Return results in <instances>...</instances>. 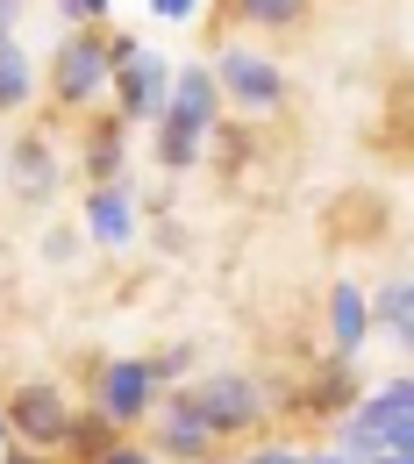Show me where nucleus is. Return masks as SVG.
<instances>
[{"mask_svg": "<svg viewBox=\"0 0 414 464\" xmlns=\"http://www.w3.org/2000/svg\"><path fill=\"white\" fill-rule=\"evenodd\" d=\"M0 158H7V121H0Z\"/></svg>", "mask_w": 414, "mask_h": 464, "instance_id": "c85d7f7f", "label": "nucleus"}, {"mask_svg": "<svg viewBox=\"0 0 414 464\" xmlns=\"http://www.w3.org/2000/svg\"><path fill=\"white\" fill-rule=\"evenodd\" d=\"M101 464H158V458H150V443H143V436H136V429H121L115 443H108V450H101Z\"/></svg>", "mask_w": 414, "mask_h": 464, "instance_id": "4be33fe9", "label": "nucleus"}, {"mask_svg": "<svg viewBox=\"0 0 414 464\" xmlns=\"http://www.w3.org/2000/svg\"><path fill=\"white\" fill-rule=\"evenodd\" d=\"M79 121V179L86 186H101V179H129V121L115 115V108H86Z\"/></svg>", "mask_w": 414, "mask_h": 464, "instance_id": "f8f14e48", "label": "nucleus"}, {"mask_svg": "<svg viewBox=\"0 0 414 464\" xmlns=\"http://www.w3.org/2000/svg\"><path fill=\"white\" fill-rule=\"evenodd\" d=\"M79 243H86V236H79V222H51L36 250H43V265H72V257H79Z\"/></svg>", "mask_w": 414, "mask_h": 464, "instance_id": "412c9836", "label": "nucleus"}, {"mask_svg": "<svg viewBox=\"0 0 414 464\" xmlns=\"http://www.w3.org/2000/svg\"><path fill=\"white\" fill-rule=\"evenodd\" d=\"M371 300H364V279H336L329 286V357H351L364 364V350H371Z\"/></svg>", "mask_w": 414, "mask_h": 464, "instance_id": "ddd939ff", "label": "nucleus"}, {"mask_svg": "<svg viewBox=\"0 0 414 464\" xmlns=\"http://www.w3.org/2000/svg\"><path fill=\"white\" fill-rule=\"evenodd\" d=\"M158 121H172V129H186V136H200V143H207V129L222 121V93H215V72H207V58L172 64V86H165V108H158Z\"/></svg>", "mask_w": 414, "mask_h": 464, "instance_id": "9b49d317", "label": "nucleus"}, {"mask_svg": "<svg viewBox=\"0 0 414 464\" xmlns=\"http://www.w3.org/2000/svg\"><path fill=\"white\" fill-rule=\"evenodd\" d=\"M158 379H150V364L143 357H101V372L86 379V401L101 407L115 429H143L150 421V407H158Z\"/></svg>", "mask_w": 414, "mask_h": 464, "instance_id": "1a4fd4ad", "label": "nucleus"}, {"mask_svg": "<svg viewBox=\"0 0 414 464\" xmlns=\"http://www.w3.org/2000/svg\"><path fill=\"white\" fill-rule=\"evenodd\" d=\"M108 7H115V0H58L64 22H108Z\"/></svg>", "mask_w": 414, "mask_h": 464, "instance_id": "b1692460", "label": "nucleus"}, {"mask_svg": "<svg viewBox=\"0 0 414 464\" xmlns=\"http://www.w3.org/2000/svg\"><path fill=\"white\" fill-rule=\"evenodd\" d=\"M236 464H307V436H250V450H236Z\"/></svg>", "mask_w": 414, "mask_h": 464, "instance_id": "6ab92c4d", "label": "nucleus"}, {"mask_svg": "<svg viewBox=\"0 0 414 464\" xmlns=\"http://www.w3.org/2000/svg\"><path fill=\"white\" fill-rule=\"evenodd\" d=\"M222 14L236 36H294L314 14V0H222Z\"/></svg>", "mask_w": 414, "mask_h": 464, "instance_id": "2eb2a0df", "label": "nucleus"}, {"mask_svg": "<svg viewBox=\"0 0 414 464\" xmlns=\"http://www.w3.org/2000/svg\"><path fill=\"white\" fill-rule=\"evenodd\" d=\"M0 172H7L14 208H51L58 186H64V158H58V143H51V129L43 121H22V136H7Z\"/></svg>", "mask_w": 414, "mask_h": 464, "instance_id": "0eeeda50", "label": "nucleus"}, {"mask_svg": "<svg viewBox=\"0 0 414 464\" xmlns=\"http://www.w3.org/2000/svg\"><path fill=\"white\" fill-rule=\"evenodd\" d=\"M329 436L351 450V458H414V379L408 372H393V379H379V386H364L336 421H329Z\"/></svg>", "mask_w": 414, "mask_h": 464, "instance_id": "f257e3e1", "label": "nucleus"}, {"mask_svg": "<svg viewBox=\"0 0 414 464\" xmlns=\"http://www.w3.org/2000/svg\"><path fill=\"white\" fill-rule=\"evenodd\" d=\"M215 93H222V115H243V121H272L286 101H294V79H286V64L272 58V51H257L250 36H229V44H215Z\"/></svg>", "mask_w": 414, "mask_h": 464, "instance_id": "7ed1b4c3", "label": "nucleus"}, {"mask_svg": "<svg viewBox=\"0 0 414 464\" xmlns=\"http://www.w3.org/2000/svg\"><path fill=\"white\" fill-rule=\"evenodd\" d=\"M364 300H371V329H379L393 350H408L414 343V286H408V272H393V279L364 286Z\"/></svg>", "mask_w": 414, "mask_h": 464, "instance_id": "dca6fc26", "label": "nucleus"}, {"mask_svg": "<svg viewBox=\"0 0 414 464\" xmlns=\"http://www.w3.org/2000/svg\"><path fill=\"white\" fill-rule=\"evenodd\" d=\"M178 401L193 407V421L229 450V443H250L272 429V386L250 379V372H207V379H186Z\"/></svg>", "mask_w": 414, "mask_h": 464, "instance_id": "f03ea898", "label": "nucleus"}, {"mask_svg": "<svg viewBox=\"0 0 414 464\" xmlns=\"http://www.w3.org/2000/svg\"><path fill=\"white\" fill-rule=\"evenodd\" d=\"M357 393H364V372H357L351 357H314L294 386H279L272 421H307V429H329V421H336Z\"/></svg>", "mask_w": 414, "mask_h": 464, "instance_id": "423d86ee", "label": "nucleus"}, {"mask_svg": "<svg viewBox=\"0 0 414 464\" xmlns=\"http://www.w3.org/2000/svg\"><path fill=\"white\" fill-rule=\"evenodd\" d=\"M172 86V58L158 44H143L136 29H108V101L129 129H150Z\"/></svg>", "mask_w": 414, "mask_h": 464, "instance_id": "39448f33", "label": "nucleus"}, {"mask_svg": "<svg viewBox=\"0 0 414 464\" xmlns=\"http://www.w3.org/2000/svg\"><path fill=\"white\" fill-rule=\"evenodd\" d=\"M364 464H414V458H386V450H379V458H364Z\"/></svg>", "mask_w": 414, "mask_h": 464, "instance_id": "bb28decb", "label": "nucleus"}, {"mask_svg": "<svg viewBox=\"0 0 414 464\" xmlns=\"http://www.w3.org/2000/svg\"><path fill=\"white\" fill-rule=\"evenodd\" d=\"M79 236L101 243V250H136V243H143V193H136L129 179L86 186V200H79Z\"/></svg>", "mask_w": 414, "mask_h": 464, "instance_id": "9d476101", "label": "nucleus"}, {"mask_svg": "<svg viewBox=\"0 0 414 464\" xmlns=\"http://www.w3.org/2000/svg\"><path fill=\"white\" fill-rule=\"evenodd\" d=\"M121 429L101 414L93 401H72V421H64V443H58V464H101V450L115 443Z\"/></svg>", "mask_w": 414, "mask_h": 464, "instance_id": "f3484780", "label": "nucleus"}, {"mask_svg": "<svg viewBox=\"0 0 414 464\" xmlns=\"http://www.w3.org/2000/svg\"><path fill=\"white\" fill-rule=\"evenodd\" d=\"M257 150H265V143H257V129H250L243 115H222L215 129H207V150H200V158H215V172L236 179V172L257 165Z\"/></svg>", "mask_w": 414, "mask_h": 464, "instance_id": "a211bd4d", "label": "nucleus"}, {"mask_svg": "<svg viewBox=\"0 0 414 464\" xmlns=\"http://www.w3.org/2000/svg\"><path fill=\"white\" fill-rule=\"evenodd\" d=\"M0 414H7V436H14V443H29V450H51V458H58L64 421H72V393H64L58 379H22V386L0 401Z\"/></svg>", "mask_w": 414, "mask_h": 464, "instance_id": "6e6552de", "label": "nucleus"}, {"mask_svg": "<svg viewBox=\"0 0 414 464\" xmlns=\"http://www.w3.org/2000/svg\"><path fill=\"white\" fill-rule=\"evenodd\" d=\"M150 14H158L165 29H186V22H200V14H207V0H150Z\"/></svg>", "mask_w": 414, "mask_h": 464, "instance_id": "5701e85b", "label": "nucleus"}, {"mask_svg": "<svg viewBox=\"0 0 414 464\" xmlns=\"http://www.w3.org/2000/svg\"><path fill=\"white\" fill-rule=\"evenodd\" d=\"M14 29H22V14H14V7H0V36H14Z\"/></svg>", "mask_w": 414, "mask_h": 464, "instance_id": "a878e982", "label": "nucleus"}, {"mask_svg": "<svg viewBox=\"0 0 414 464\" xmlns=\"http://www.w3.org/2000/svg\"><path fill=\"white\" fill-rule=\"evenodd\" d=\"M307 464H364V458H351V450L329 436V443H307Z\"/></svg>", "mask_w": 414, "mask_h": 464, "instance_id": "393cba45", "label": "nucleus"}, {"mask_svg": "<svg viewBox=\"0 0 414 464\" xmlns=\"http://www.w3.org/2000/svg\"><path fill=\"white\" fill-rule=\"evenodd\" d=\"M36 93H43V72H36V51H29L22 29H14V36H0V121L29 115Z\"/></svg>", "mask_w": 414, "mask_h": 464, "instance_id": "4468645a", "label": "nucleus"}, {"mask_svg": "<svg viewBox=\"0 0 414 464\" xmlns=\"http://www.w3.org/2000/svg\"><path fill=\"white\" fill-rule=\"evenodd\" d=\"M43 93L58 115H86L108 101V22H64L58 51L43 64Z\"/></svg>", "mask_w": 414, "mask_h": 464, "instance_id": "20e7f679", "label": "nucleus"}, {"mask_svg": "<svg viewBox=\"0 0 414 464\" xmlns=\"http://www.w3.org/2000/svg\"><path fill=\"white\" fill-rule=\"evenodd\" d=\"M143 364H150L158 386H186V379H193V343H165L158 357H143Z\"/></svg>", "mask_w": 414, "mask_h": 464, "instance_id": "aec40b11", "label": "nucleus"}, {"mask_svg": "<svg viewBox=\"0 0 414 464\" xmlns=\"http://www.w3.org/2000/svg\"><path fill=\"white\" fill-rule=\"evenodd\" d=\"M7 443H14V436H7V414H0V450H7Z\"/></svg>", "mask_w": 414, "mask_h": 464, "instance_id": "cd10ccee", "label": "nucleus"}]
</instances>
